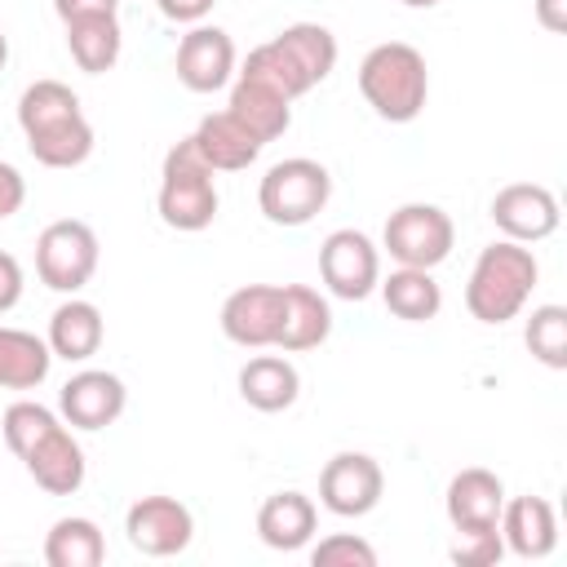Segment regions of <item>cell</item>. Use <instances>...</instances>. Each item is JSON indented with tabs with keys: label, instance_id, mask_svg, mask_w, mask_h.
I'll use <instances>...</instances> for the list:
<instances>
[{
	"label": "cell",
	"instance_id": "d6a6232c",
	"mask_svg": "<svg viewBox=\"0 0 567 567\" xmlns=\"http://www.w3.org/2000/svg\"><path fill=\"white\" fill-rule=\"evenodd\" d=\"M310 563H315V567H377V549H372L363 536L337 532V536H323V540L310 549Z\"/></svg>",
	"mask_w": 567,
	"mask_h": 567
},
{
	"label": "cell",
	"instance_id": "836d02e7",
	"mask_svg": "<svg viewBox=\"0 0 567 567\" xmlns=\"http://www.w3.org/2000/svg\"><path fill=\"white\" fill-rule=\"evenodd\" d=\"M22 284H27V279H22L18 257L0 248V315H4V310H13V306L22 301Z\"/></svg>",
	"mask_w": 567,
	"mask_h": 567
},
{
	"label": "cell",
	"instance_id": "5b68a950",
	"mask_svg": "<svg viewBox=\"0 0 567 567\" xmlns=\"http://www.w3.org/2000/svg\"><path fill=\"white\" fill-rule=\"evenodd\" d=\"M328 199H332V173L306 155L270 164L257 186V204L275 226H306L328 208Z\"/></svg>",
	"mask_w": 567,
	"mask_h": 567
},
{
	"label": "cell",
	"instance_id": "d4e9b609",
	"mask_svg": "<svg viewBox=\"0 0 567 567\" xmlns=\"http://www.w3.org/2000/svg\"><path fill=\"white\" fill-rule=\"evenodd\" d=\"M66 49H71V62L89 75H102L120 62V49H124V31H120V18L115 13H97V18H75L66 22Z\"/></svg>",
	"mask_w": 567,
	"mask_h": 567
},
{
	"label": "cell",
	"instance_id": "d590c367",
	"mask_svg": "<svg viewBox=\"0 0 567 567\" xmlns=\"http://www.w3.org/2000/svg\"><path fill=\"white\" fill-rule=\"evenodd\" d=\"M62 27L75 18H97V13H120V0H53Z\"/></svg>",
	"mask_w": 567,
	"mask_h": 567
},
{
	"label": "cell",
	"instance_id": "4316f807",
	"mask_svg": "<svg viewBox=\"0 0 567 567\" xmlns=\"http://www.w3.org/2000/svg\"><path fill=\"white\" fill-rule=\"evenodd\" d=\"M102 558H106V536L84 514L58 518L44 536V563L49 567H97Z\"/></svg>",
	"mask_w": 567,
	"mask_h": 567
},
{
	"label": "cell",
	"instance_id": "8992f818",
	"mask_svg": "<svg viewBox=\"0 0 567 567\" xmlns=\"http://www.w3.org/2000/svg\"><path fill=\"white\" fill-rule=\"evenodd\" d=\"M452 244H456V226L439 204H399L381 230V248L399 266H416V270L443 266L452 257Z\"/></svg>",
	"mask_w": 567,
	"mask_h": 567
},
{
	"label": "cell",
	"instance_id": "f546056e",
	"mask_svg": "<svg viewBox=\"0 0 567 567\" xmlns=\"http://www.w3.org/2000/svg\"><path fill=\"white\" fill-rule=\"evenodd\" d=\"M523 341H527L532 359H540L545 368L563 372L567 368V310L563 306H536L527 315Z\"/></svg>",
	"mask_w": 567,
	"mask_h": 567
},
{
	"label": "cell",
	"instance_id": "30bf717a",
	"mask_svg": "<svg viewBox=\"0 0 567 567\" xmlns=\"http://www.w3.org/2000/svg\"><path fill=\"white\" fill-rule=\"evenodd\" d=\"M124 536L146 558H173L190 545L195 518L177 496H142L124 514Z\"/></svg>",
	"mask_w": 567,
	"mask_h": 567
},
{
	"label": "cell",
	"instance_id": "ffe728a7",
	"mask_svg": "<svg viewBox=\"0 0 567 567\" xmlns=\"http://www.w3.org/2000/svg\"><path fill=\"white\" fill-rule=\"evenodd\" d=\"M102 337H106V323H102V310L84 297L71 292V301H62L53 315H49V350L53 359H66V363H84L102 350Z\"/></svg>",
	"mask_w": 567,
	"mask_h": 567
},
{
	"label": "cell",
	"instance_id": "9a60e30c",
	"mask_svg": "<svg viewBox=\"0 0 567 567\" xmlns=\"http://www.w3.org/2000/svg\"><path fill=\"white\" fill-rule=\"evenodd\" d=\"M22 465H27V474L35 478V487H44L49 496H75V492L84 487V474H89L84 447L75 443V434H71L62 421H58L53 430H44V434L27 447Z\"/></svg>",
	"mask_w": 567,
	"mask_h": 567
},
{
	"label": "cell",
	"instance_id": "d6986e66",
	"mask_svg": "<svg viewBox=\"0 0 567 567\" xmlns=\"http://www.w3.org/2000/svg\"><path fill=\"white\" fill-rule=\"evenodd\" d=\"M332 332V306L328 297H319L310 284H284V319H279V337L275 346L297 354V350H315L323 346Z\"/></svg>",
	"mask_w": 567,
	"mask_h": 567
},
{
	"label": "cell",
	"instance_id": "ba28073f",
	"mask_svg": "<svg viewBox=\"0 0 567 567\" xmlns=\"http://www.w3.org/2000/svg\"><path fill=\"white\" fill-rule=\"evenodd\" d=\"M319 279L341 301L372 297L377 284H381V252H377V244L363 230H350V226L332 230L319 244Z\"/></svg>",
	"mask_w": 567,
	"mask_h": 567
},
{
	"label": "cell",
	"instance_id": "7c38bea8",
	"mask_svg": "<svg viewBox=\"0 0 567 567\" xmlns=\"http://www.w3.org/2000/svg\"><path fill=\"white\" fill-rule=\"evenodd\" d=\"M124 403H128L124 381L115 372H102V368L75 372L58 394V412L71 430H106L124 416Z\"/></svg>",
	"mask_w": 567,
	"mask_h": 567
},
{
	"label": "cell",
	"instance_id": "9c48e42d",
	"mask_svg": "<svg viewBox=\"0 0 567 567\" xmlns=\"http://www.w3.org/2000/svg\"><path fill=\"white\" fill-rule=\"evenodd\" d=\"M385 474L368 452H337L319 474V505L337 518H363L381 505Z\"/></svg>",
	"mask_w": 567,
	"mask_h": 567
},
{
	"label": "cell",
	"instance_id": "f35d334b",
	"mask_svg": "<svg viewBox=\"0 0 567 567\" xmlns=\"http://www.w3.org/2000/svg\"><path fill=\"white\" fill-rule=\"evenodd\" d=\"M4 62H9V35L0 31V71H4Z\"/></svg>",
	"mask_w": 567,
	"mask_h": 567
},
{
	"label": "cell",
	"instance_id": "8d00e7d4",
	"mask_svg": "<svg viewBox=\"0 0 567 567\" xmlns=\"http://www.w3.org/2000/svg\"><path fill=\"white\" fill-rule=\"evenodd\" d=\"M168 22H204L217 0H155Z\"/></svg>",
	"mask_w": 567,
	"mask_h": 567
},
{
	"label": "cell",
	"instance_id": "44dd1931",
	"mask_svg": "<svg viewBox=\"0 0 567 567\" xmlns=\"http://www.w3.org/2000/svg\"><path fill=\"white\" fill-rule=\"evenodd\" d=\"M315 527H319V509H315V501L306 492H275L257 509V536L270 549H284V554L306 549Z\"/></svg>",
	"mask_w": 567,
	"mask_h": 567
},
{
	"label": "cell",
	"instance_id": "7a4b0ae2",
	"mask_svg": "<svg viewBox=\"0 0 567 567\" xmlns=\"http://www.w3.org/2000/svg\"><path fill=\"white\" fill-rule=\"evenodd\" d=\"M359 93L381 120L412 124L430 97V71H425L421 49H412L403 40H385V44L368 49L359 62Z\"/></svg>",
	"mask_w": 567,
	"mask_h": 567
},
{
	"label": "cell",
	"instance_id": "e575fe53",
	"mask_svg": "<svg viewBox=\"0 0 567 567\" xmlns=\"http://www.w3.org/2000/svg\"><path fill=\"white\" fill-rule=\"evenodd\" d=\"M22 199H27V177H22L13 164L0 159V221L13 217V213L22 208Z\"/></svg>",
	"mask_w": 567,
	"mask_h": 567
},
{
	"label": "cell",
	"instance_id": "8fae6325",
	"mask_svg": "<svg viewBox=\"0 0 567 567\" xmlns=\"http://www.w3.org/2000/svg\"><path fill=\"white\" fill-rule=\"evenodd\" d=\"M492 221L505 239L514 244H536V239H549L563 221L558 213V199L549 186H536V182H509L492 195Z\"/></svg>",
	"mask_w": 567,
	"mask_h": 567
},
{
	"label": "cell",
	"instance_id": "484cf974",
	"mask_svg": "<svg viewBox=\"0 0 567 567\" xmlns=\"http://www.w3.org/2000/svg\"><path fill=\"white\" fill-rule=\"evenodd\" d=\"M381 288V301L394 319H408V323H425L443 310V288L434 284L430 270H416V266H399L390 270V279L377 284Z\"/></svg>",
	"mask_w": 567,
	"mask_h": 567
},
{
	"label": "cell",
	"instance_id": "3957f363",
	"mask_svg": "<svg viewBox=\"0 0 567 567\" xmlns=\"http://www.w3.org/2000/svg\"><path fill=\"white\" fill-rule=\"evenodd\" d=\"M540 279V266H536V252L514 244V239H501V244H487L470 270V284H465V310L478 319V323H509L532 288Z\"/></svg>",
	"mask_w": 567,
	"mask_h": 567
},
{
	"label": "cell",
	"instance_id": "ab89813d",
	"mask_svg": "<svg viewBox=\"0 0 567 567\" xmlns=\"http://www.w3.org/2000/svg\"><path fill=\"white\" fill-rule=\"evenodd\" d=\"M403 4H408V9H434L439 0H403Z\"/></svg>",
	"mask_w": 567,
	"mask_h": 567
},
{
	"label": "cell",
	"instance_id": "603a6c76",
	"mask_svg": "<svg viewBox=\"0 0 567 567\" xmlns=\"http://www.w3.org/2000/svg\"><path fill=\"white\" fill-rule=\"evenodd\" d=\"M301 394V377L284 354H252L239 368V399L257 412H284Z\"/></svg>",
	"mask_w": 567,
	"mask_h": 567
},
{
	"label": "cell",
	"instance_id": "52a82bcc",
	"mask_svg": "<svg viewBox=\"0 0 567 567\" xmlns=\"http://www.w3.org/2000/svg\"><path fill=\"white\" fill-rule=\"evenodd\" d=\"M97 270V235L80 217L49 221L35 239V275L53 292H80Z\"/></svg>",
	"mask_w": 567,
	"mask_h": 567
},
{
	"label": "cell",
	"instance_id": "4fadbf2b",
	"mask_svg": "<svg viewBox=\"0 0 567 567\" xmlns=\"http://www.w3.org/2000/svg\"><path fill=\"white\" fill-rule=\"evenodd\" d=\"M279 319H284V288L275 284H244L221 301V332L244 350L275 346Z\"/></svg>",
	"mask_w": 567,
	"mask_h": 567
},
{
	"label": "cell",
	"instance_id": "cb8c5ba5",
	"mask_svg": "<svg viewBox=\"0 0 567 567\" xmlns=\"http://www.w3.org/2000/svg\"><path fill=\"white\" fill-rule=\"evenodd\" d=\"M49 368H53L49 341H40L27 328L0 323V390H35L44 385Z\"/></svg>",
	"mask_w": 567,
	"mask_h": 567
},
{
	"label": "cell",
	"instance_id": "277c9868",
	"mask_svg": "<svg viewBox=\"0 0 567 567\" xmlns=\"http://www.w3.org/2000/svg\"><path fill=\"white\" fill-rule=\"evenodd\" d=\"M159 217L164 226L173 230H208L213 217H217V182H213V168L208 159L199 155V146L190 137H182L177 146H168L164 155V168H159Z\"/></svg>",
	"mask_w": 567,
	"mask_h": 567
},
{
	"label": "cell",
	"instance_id": "1f68e13d",
	"mask_svg": "<svg viewBox=\"0 0 567 567\" xmlns=\"http://www.w3.org/2000/svg\"><path fill=\"white\" fill-rule=\"evenodd\" d=\"M452 563L461 567H492L505 558V540H501V527H456V540H452Z\"/></svg>",
	"mask_w": 567,
	"mask_h": 567
},
{
	"label": "cell",
	"instance_id": "83f0119b",
	"mask_svg": "<svg viewBox=\"0 0 567 567\" xmlns=\"http://www.w3.org/2000/svg\"><path fill=\"white\" fill-rule=\"evenodd\" d=\"M275 40H279L284 53L306 71L310 84H323V80L332 75V66H337V35H332L328 27H319V22H292V27H284Z\"/></svg>",
	"mask_w": 567,
	"mask_h": 567
},
{
	"label": "cell",
	"instance_id": "5bb4252c",
	"mask_svg": "<svg viewBox=\"0 0 567 567\" xmlns=\"http://www.w3.org/2000/svg\"><path fill=\"white\" fill-rule=\"evenodd\" d=\"M173 66H177V80L190 93H217L235 75V40L221 27L195 22L177 44V62Z\"/></svg>",
	"mask_w": 567,
	"mask_h": 567
},
{
	"label": "cell",
	"instance_id": "ac0fdd59",
	"mask_svg": "<svg viewBox=\"0 0 567 567\" xmlns=\"http://www.w3.org/2000/svg\"><path fill=\"white\" fill-rule=\"evenodd\" d=\"M226 111H230V115H235L261 146L275 142V137H284L288 124H292V102H288L284 93H275L270 84L252 80V75H235Z\"/></svg>",
	"mask_w": 567,
	"mask_h": 567
},
{
	"label": "cell",
	"instance_id": "f1b7e54d",
	"mask_svg": "<svg viewBox=\"0 0 567 567\" xmlns=\"http://www.w3.org/2000/svg\"><path fill=\"white\" fill-rule=\"evenodd\" d=\"M239 75H252V80H261V84H270L275 93H284L288 102H297L301 93H310L315 84L306 80V71L284 53V44L279 40H266V44H257L248 58H244V71Z\"/></svg>",
	"mask_w": 567,
	"mask_h": 567
},
{
	"label": "cell",
	"instance_id": "7402d4cb",
	"mask_svg": "<svg viewBox=\"0 0 567 567\" xmlns=\"http://www.w3.org/2000/svg\"><path fill=\"white\" fill-rule=\"evenodd\" d=\"M190 142L199 146V155L208 159L213 173H239V168H248V164L261 155V142H257L230 111H208V115L195 124Z\"/></svg>",
	"mask_w": 567,
	"mask_h": 567
},
{
	"label": "cell",
	"instance_id": "4dcf8cb0",
	"mask_svg": "<svg viewBox=\"0 0 567 567\" xmlns=\"http://www.w3.org/2000/svg\"><path fill=\"white\" fill-rule=\"evenodd\" d=\"M53 425H58V412H49L44 403H31V399L9 403L4 416H0V434H4V443H9V452H13L18 461H22L27 447H31L44 430H53Z\"/></svg>",
	"mask_w": 567,
	"mask_h": 567
},
{
	"label": "cell",
	"instance_id": "6da1fadb",
	"mask_svg": "<svg viewBox=\"0 0 567 567\" xmlns=\"http://www.w3.org/2000/svg\"><path fill=\"white\" fill-rule=\"evenodd\" d=\"M18 128L27 151L44 168H75L93 155V124L80 111V97L62 80H35L18 97Z\"/></svg>",
	"mask_w": 567,
	"mask_h": 567
},
{
	"label": "cell",
	"instance_id": "2e32d148",
	"mask_svg": "<svg viewBox=\"0 0 567 567\" xmlns=\"http://www.w3.org/2000/svg\"><path fill=\"white\" fill-rule=\"evenodd\" d=\"M501 540L518 558H549L558 545V518L545 496H514L501 505Z\"/></svg>",
	"mask_w": 567,
	"mask_h": 567
},
{
	"label": "cell",
	"instance_id": "74e56055",
	"mask_svg": "<svg viewBox=\"0 0 567 567\" xmlns=\"http://www.w3.org/2000/svg\"><path fill=\"white\" fill-rule=\"evenodd\" d=\"M536 22L554 35L567 31V0H536Z\"/></svg>",
	"mask_w": 567,
	"mask_h": 567
},
{
	"label": "cell",
	"instance_id": "e0dca14e",
	"mask_svg": "<svg viewBox=\"0 0 567 567\" xmlns=\"http://www.w3.org/2000/svg\"><path fill=\"white\" fill-rule=\"evenodd\" d=\"M501 505H505V483L483 465H470V470L452 474L447 496H443V509H447L452 527H496Z\"/></svg>",
	"mask_w": 567,
	"mask_h": 567
}]
</instances>
